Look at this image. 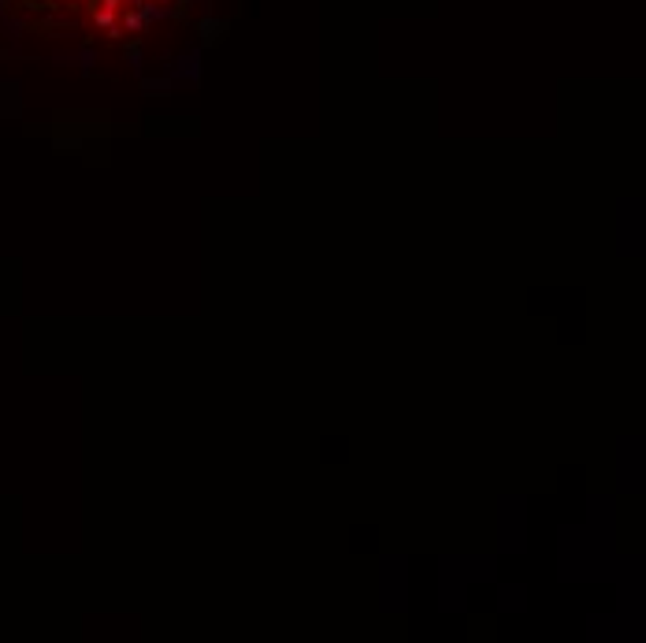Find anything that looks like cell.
<instances>
[{
	"label": "cell",
	"instance_id": "1",
	"mask_svg": "<svg viewBox=\"0 0 646 643\" xmlns=\"http://www.w3.org/2000/svg\"><path fill=\"white\" fill-rule=\"evenodd\" d=\"M119 19H123V30H131V34H142V30H145V19H142V12H138L134 4H123L119 8Z\"/></svg>",
	"mask_w": 646,
	"mask_h": 643
},
{
	"label": "cell",
	"instance_id": "2",
	"mask_svg": "<svg viewBox=\"0 0 646 643\" xmlns=\"http://www.w3.org/2000/svg\"><path fill=\"white\" fill-rule=\"evenodd\" d=\"M115 15H119V12H108V8H93V26H97V30H112V26H115Z\"/></svg>",
	"mask_w": 646,
	"mask_h": 643
},
{
	"label": "cell",
	"instance_id": "3",
	"mask_svg": "<svg viewBox=\"0 0 646 643\" xmlns=\"http://www.w3.org/2000/svg\"><path fill=\"white\" fill-rule=\"evenodd\" d=\"M160 4H167V0H160Z\"/></svg>",
	"mask_w": 646,
	"mask_h": 643
}]
</instances>
